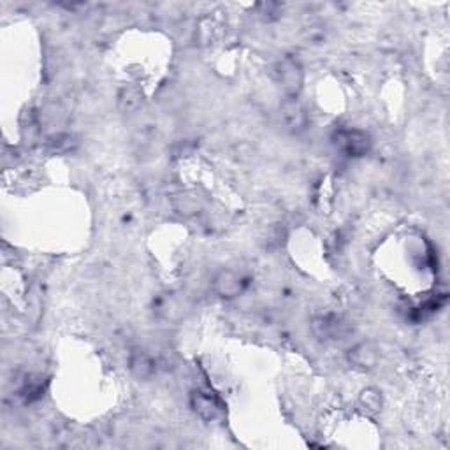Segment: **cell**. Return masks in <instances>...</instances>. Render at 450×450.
<instances>
[{"label": "cell", "instance_id": "8", "mask_svg": "<svg viewBox=\"0 0 450 450\" xmlns=\"http://www.w3.org/2000/svg\"><path fill=\"white\" fill-rule=\"evenodd\" d=\"M130 371L137 378H150L155 371V364L151 357L144 352H134L130 356Z\"/></svg>", "mask_w": 450, "mask_h": 450}, {"label": "cell", "instance_id": "10", "mask_svg": "<svg viewBox=\"0 0 450 450\" xmlns=\"http://www.w3.org/2000/svg\"><path fill=\"white\" fill-rule=\"evenodd\" d=\"M359 403L363 405V408L370 413L380 412L382 408V396L377 389H366V391L361 392Z\"/></svg>", "mask_w": 450, "mask_h": 450}, {"label": "cell", "instance_id": "7", "mask_svg": "<svg viewBox=\"0 0 450 450\" xmlns=\"http://www.w3.org/2000/svg\"><path fill=\"white\" fill-rule=\"evenodd\" d=\"M350 363L361 370H371L378 361V354L371 343H359L350 350Z\"/></svg>", "mask_w": 450, "mask_h": 450}, {"label": "cell", "instance_id": "3", "mask_svg": "<svg viewBox=\"0 0 450 450\" xmlns=\"http://www.w3.org/2000/svg\"><path fill=\"white\" fill-rule=\"evenodd\" d=\"M338 144L350 157H363L370 150V136L363 130H345L338 134Z\"/></svg>", "mask_w": 450, "mask_h": 450}, {"label": "cell", "instance_id": "1", "mask_svg": "<svg viewBox=\"0 0 450 450\" xmlns=\"http://www.w3.org/2000/svg\"><path fill=\"white\" fill-rule=\"evenodd\" d=\"M276 81H278L280 87L283 88L287 97H297L299 92L303 90L304 83V73L303 67L297 60L294 58H283L282 62H278L276 65Z\"/></svg>", "mask_w": 450, "mask_h": 450}, {"label": "cell", "instance_id": "5", "mask_svg": "<svg viewBox=\"0 0 450 450\" xmlns=\"http://www.w3.org/2000/svg\"><path fill=\"white\" fill-rule=\"evenodd\" d=\"M282 115L287 125L294 130H303L306 127V113L297 97H287L282 104Z\"/></svg>", "mask_w": 450, "mask_h": 450}, {"label": "cell", "instance_id": "6", "mask_svg": "<svg viewBox=\"0 0 450 450\" xmlns=\"http://www.w3.org/2000/svg\"><path fill=\"white\" fill-rule=\"evenodd\" d=\"M173 208H175L176 213L182 215V217H194V215H197L203 210V201H201V197L197 196L196 192L185 190V192L175 196V199H173Z\"/></svg>", "mask_w": 450, "mask_h": 450}, {"label": "cell", "instance_id": "4", "mask_svg": "<svg viewBox=\"0 0 450 450\" xmlns=\"http://www.w3.org/2000/svg\"><path fill=\"white\" fill-rule=\"evenodd\" d=\"M190 406L194 412L204 420H215L220 415V405L213 396L206 394V392H194L190 398Z\"/></svg>", "mask_w": 450, "mask_h": 450}, {"label": "cell", "instance_id": "9", "mask_svg": "<svg viewBox=\"0 0 450 450\" xmlns=\"http://www.w3.org/2000/svg\"><path fill=\"white\" fill-rule=\"evenodd\" d=\"M118 104L123 111L127 113H134L141 108L143 104V94H141L139 88L136 87H127L120 92L118 97Z\"/></svg>", "mask_w": 450, "mask_h": 450}, {"label": "cell", "instance_id": "2", "mask_svg": "<svg viewBox=\"0 0 450 450\" xmlns=\"http://www.w3.org/2000/svg\"><path fill=\"white\" fill-rule=\"evenodd\" d=\"M213 290L222 299H236L244 290V280L230 269H222L213 280Z\"/></svg>", "mask_w": 450, "mask_h": 450}]
</instances>
